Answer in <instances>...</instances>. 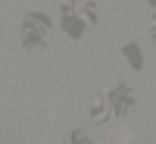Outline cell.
<instances>
[{
    "label": "cell",
    "instance_id": "obj_1",
    "mask_svg": "<svg viewBox=\"0 0 156 144\" xmlns=\"http://www.w3.org/2000/svg\"><path fill=\"white\" fill-rule=\"evenodd\" d=\"M109 138H112V141H128V138H131V132H128L125 125H119L115 132H109Z\"/></svg>",
    "mask_w": 156,
    "mask_h": 144
}]
</instances>
